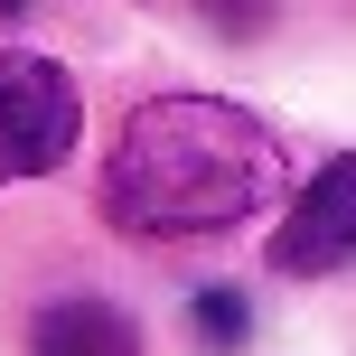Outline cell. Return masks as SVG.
Instances as JSON below:
<instances>
[{
  "mask_svg": "<svg viewBox=\"0 0 356 356\" xmlns=\"http://www.w3.org/2000/svg\"><path fill=\"white\" fill-rule=\"evenodd\" d=\"M188 328H197L216 356L244 347V300H234V291H197V300H188Z\"/></svg>",
  "mask_w": 356,
  "mask_h": 356,
  "instance_id": "5b68a950",
  "label": "cell"
},
{
  "mask_svg": "<svg viewBox=\"0 0 356 356\" xmlns=\"http://www.w3.org/2000/svg\"><path fill=\"white\" fill-rule=\"evenodd\" d=\"M356 263V150H338L300 197H291L282 234H272V272L291 282H328V272Z\"/></svg>",
  "mask_w": 356,
  "mask_h": 356,
  "instance_id": "3957f363",
  "label": "cell"
},
{
  "mask_svg": "<svg viewBox=\"0 0 356 356\" xmlns=\"http://www.w3.org/2000/svg\"><path fill=\"white\" fill-rule=\"evenodd\" d=\"M29 356H141V338L113 300H47L29 319Z\"/></svg>",
  "mask_w": 356,
  "mask_h": 356,
  "instance_id": "277c9868",
  "label": "cell"
},
{
  "mask_svg": "<svg viewBox=\"0 0 356 356\" xmlns=\"http://www.w3.org/2000/svg\"><path fill=\"white\" fill-rule=\"evenodd\" d=\"M197 10H207V19H216L225 38H253V29L272 19V0H197Z\"/></svg>",
  "mask_w": 356,
  "mask_h": 356,
  "instance_id": "8992f818",
  "label": "cell"
},
{
  "mask_svg": "<svg viewBox=\"0 0 356 356\" xmlns=\"http://www.w3.org/2000/svg\"><path fill=\"white\" fill-rule=\"evenodd\" d=\"M19 10H29V0H0V19H19Z\"/></svg>",
  "mask_w": 356,
  "mask_h": 356,
  "instance_id": "52a82bcc",
  "label": "cell"
},
{
  "mask_svg": "<svg viewBox=\"0 0 356 356\" xmlns=\"http://www.w3.org/2000/svg\"><path fill=\"white\" fill-rule=\"evenodd\" d=\"M85 131V94L56 56H0V188L10 178H47L75 160Z\"/></svg>",
  "mask_w": 356,
  "mask_h": 356,
  "instance_id": "7a4b0ae2",
  "label": "cell"
},
{
  "mask_svg": "<svg viewBox=\"0 0 356 356\" xmlns=\"http://www.w3.org/2000/svg\"><path fill=\"white\" fill-rule=\"evenodd\" d=\"M263 197H282V141H272V122H253L244 104H216V94L141 104L104 160V216L141 244L225 234Z\"/></svg>",
  "mask_w": 356,
  "mask_h": 356,
  "instance_id": "6da1fadb",
  "label": "cell"
}]
</instances>
